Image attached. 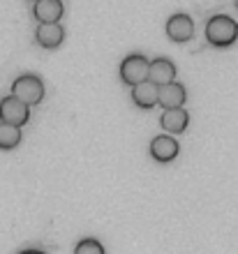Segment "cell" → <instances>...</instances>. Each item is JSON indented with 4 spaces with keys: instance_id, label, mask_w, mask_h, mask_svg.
Here are the masks:
<instances>
[{
    "instance_id": "cell-7",
    "label": "cell",
    "mask_w": 238,
    "mask_h": 254,
    "mask_svg": "<svg viewBox=\"0 0 238 254\" xmlns=\"http://www.w3.org/2000/svg\"><path fill=\"white\" fill-rule=\"evenodd\" d=\"M185 86L178 83V81H171V83H164L159 86L158 90V104L162 109H180L185 104Z\"/></svg>"
},
{
    "instance_id": "cell-1",
    "label": "cell",
    "mask_w": 238,
    "mask_h": 254,
    "mask_svg": "<svg viewBox=\"0 0 238 254\" xmlns=\"http://www.w3.org/2000/svg\"><path fill=\"white\" fill-rule=\"evenodd\" d=\"M206 40L218 49L232 47L234 42L238 40V23L232 16L215 14V16H211L206 21Z\"/></svg>"
},
{
    "instance_id": "cell-5",
    "label": "cell",
    "mask_w": 238,
    "mask_h": 254,
    "mask_svg": "<svg viewBox=\"0 0 238 254\" xmlns=\"http://www.w3.org/2000/svg\"><path fill=\"white\" fill-rule=\"evenodd\" d=\"M166 37L171 42H178V44H183V42H190L192 37H194V21L187 16V14H171L169 16V21H166Z\"/></svg>"
},
{
    "instance_id": "cell-9",
    "label": "cell",
    "mask_w": 238,
    "mask_h": 254,
    "mask_svg": "<svg viewBox=\"0 0 238 254\" xmlns=\"http://www.w3.org/2000/svg\"><path fill=\"white\" fill-rule=\"evenodd\" d=\"M65 40V30L60 23H40L35 30V42L42 49H58Z\"/></svg>"
},
{
    "instance_id": "cell-3",
    "label": "cell",
    "mask_w": 238,
    "mask_h": 254,
    "mask_svg": "<svg viewBox=\"0 0 238 254\" xmlns=\"http://www.w3.org/2000/svg\"><path fill=\"white\" fill-rule=\"evenodd\" d=\"M28 121H30V107H26V104L21 100H16L14 95L0 100V123H7V125H14V127H23Z\"/></svg>"
},
{
    "instance_id": "cell-14",
    "label": "cell",
    "mask_w": 238,
    "mask_h": 254,
    "mask_svg": "<svg viewBox=\"0 0 238 254\" xmlns=\"http://www.w3.org/2000/svg\"><path fill=\"white\" fill-rule=\"evenodd\" d=\"M74 254H104V248L97 238H83V241L77 243Z\"/></svg>"
},
{
    "instance_id": "cell-2",
    "label": "cell",
    "mask_w": 238,
    "mask_h": 254,
    "mask_svg": "<svg viewBox=\"0 0 238 254\" xmlns=\"http://www.w3.org/2000/svg\"><path fill=\"white\" fill-rule=\"evenodd\" d=\"M12 95L23 102L26 107H35L44 100V83L35 74H23L12 83Z\"/></svg>"
},
{
    "instance_id": "cell-8",
    "label": "cell",
    "mask_w": 238,
    "mask_h": 254,
    "mask_svg": "<svg viewBox=\"0 0 238 254\" xmlns=\"http://www.w3.org/2000/svg\"><path fill=\"white\" fill-rule=\"evenodd\" d=\"M148 81H153L155 86H164L176 81V65L169 58H155L148 63Z\"/></svg>"
},
{
    "instance_id": "cell-13",
    "label": "cell",
    "mask_w": 238,
    "mask_h": 254,
    "mask_svg": "<svg viewBox=\"0 0 238 254\" xmlns=\"http://www.w3.org/2000/svg\"><path fill=\"white\" fill-rule=\"evenodd\" d=\"M21 143V127L0 123V150H12Z\"/></svg>"
},
{
    "instance_id": "cell-10",
    "label": "cell",
    "mask_w": 238,
    "mask_h": 254,
    "mask_svg": "<svg viewBox=\"0 0 238 254\" xmlns=\"http://www.w3.org/2000/svg\"><path fill=\"white\" fill-rule=\"evenodd\" d=\"M65 7L60 0H37L33 5V16L40 23H58Z\"/></svg>"
},
{
    "instance_id": "cell-12",
    "label": "cell",
    "mask_w": 238,
    "mask_h": 254,
    "mask_svg": "<svg viewBox=\"0 0 238 254\" xmlns=\"http://www.w3.org/2000/svg\"><path fill=\"white\" fill-rule=\"evenodd\" d=\"M158 90L159 86H155L153 81H141V83L132 86V102L139 109L148 111V109H153L158 104Z\"/></svg>"
},
{
    "instance_id": "cell-15",
    "label": "cell",
    "mask_w": 238,
    "mask_h": 254,
    "mask_svg": "<svg viewBox=\"0 0 238 254\" xmlns=\"http://www.w3.org/2000/svg\"><path fill=\"white\" fill-rule=\"evenodd\" d=\"M19 254H47V252H42V250H33V248H30V250H21Z\"/></svg>"
},
{
    "instance_id": "cell-16",
    "label": "cell",
    "mask_w": 238,
    "mask_h": 254,
    "mask_svg": "<svg viewBox=\"0 0 238 254\" xmlns=\"http://www.w3.org/2000/svg\"><path fill=\"white\" fill-rule=\"evenodd\" d=\"M236 9H238V0H236Z\"/></svg>"
},
{
    "instance_id": "cell-17",
    "label": "cell",
    "mask_w": 238,
    "mask_h": 254,
    "mask_svg": "<svg viewBox=\"0 0 238 254\" xmlns=\"http://www.w3.org/2000/svg\"><path fill=\"white\" fill-rule=\"evenodd\" d=\"M30 2H37V0H30Z\"/></svg>"
},
{
    "instance_id": "cell-4",
    "label": "cell",
    "mask_w": 238,
    "mask_h": 254,
    "mask_svg": "<svg viewBox=\"0 0 238 254\" xmlns=\"http://www.w3.org/2000/svg\"><path fill=\"white\" fill-rule=\"evenodd\" d=\"M148 58L144 54H132L120 63V79L127 86H137L141 81H148Z\"/></svg>"
},
{
    "instance_id": "cell-11",
    "label": "cell",
    "mask_w": 238,
    "mask_h": 254,
    "mask_svg": "<svg viewBox=\"0 0 238 254\" xmlns=\"http://www.w3.org/2000/svg\"><path fill=\"white\" fill-rule=\"evenodd\" d=\"M159 125L162 129H166L169 134H183L190 125V116L183 107L180 109H164V114L159 118Z\"/></svg>"
},
{
    "instance_id": "cell-6",
    "label": "cell",
    "mask_w": 238,
    "mask_h": 254,
    "mask_svg": "<svg viewBox=\"0 0 238 254\" xmlns=\"http://www.w3.org/2000/svg\"><path fill=\"white\" fill-rule=\"evenodd\" d=\"M178 153H180L178 143H176V139L169 136V134H159V136H155V139L151 141V157L155 162H159V164L173 162L178 157Z\"/></svg>"
}]
</instances>
